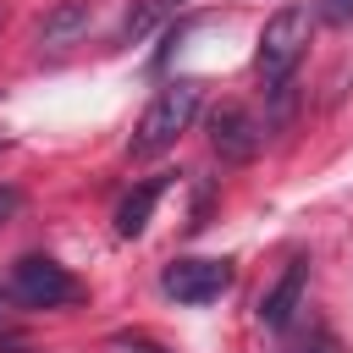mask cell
I'll use <instances>...</instances> for the list:
<instances>
[{"label":"cell","mask_w":353,"mask_h":353,"mask_svg":"<svg viewBox=\"0 0 353 353\" xmlns=\"http://www.w3.org/2000/svg\"><path fill=\"white\" fill-rule=\"evenodd\" d=\"M17 204H22V199H17V188H0V221H11V215H17Z\"/></svg>","instance_id":"12"},{"label":"cell","mask_w":353,"mask_h":353,"mask_svg":"<svg viewBox=\"0 0 353 353\" xmlns=\"http://www.w3.org/2000/svg\"><path fill=\"white\" fill-rule=\"evenodd\" d=\"M309 33H314V11L309 6H281L265 28H259V50H254V66H259V83L265 94H287L303 50H309Z\"/></svg>","instance_id":"2"},{"label":"cell","mask_w":353,"mask_h":353,"mask_svg":"<svg viewBox=\"0 0 353 353\" xmlns=\"http://www.w3.org/2000/svg\"><path fill=\"white\" fill-rule=\"evenodd\" d=\"M105 347H110V353H171V347H160V342H149V336H138V331H121V336H110Z\"/></svg>","instance_id":"10"},{"label":"cell","mask_w":353,"mask_h":353,"mask_svg":"<svg viewBox=\"0 0 353 353\" xmlns=\"http://www.w3.org/2000/svg\"><path fill=\"white\" fill-rule=\"evenodd\" d=\"M199 105H204V83H199V77H176V83H165V88L143 105V116L132 121L127 154H132V160H154V154H165V149L193 127Z\"/></svg>","instance_id":"1"},{"label":"cell","mask_w":353,"mask_h":353,"mask_svg":"<svg viewBox=\"0 0 353 353\" xmlns=\"http://www.w3.org/2000/svg\"><path fill=\"white\" fill-rule=\"evenodd\" d=\"M232 287V259H171L160 270V292L176 303H215Z\"/></svg>","instance_id":"4"},{"label":"cell","mask_w":353,"mask_h":353,"mask_svg":"<svg viewBox=\"0 0 353 353\" xmlns=\"http://www.w3.org/2000/svg\"><path fill=\"white\" fill-rule=\"evenodd\" d=\"M83 28H88V6H83V0H61V6L39 22V39H44V44H72Z\"/></svg>","instance_id":"9"},{"label":"cell","mask_w":353,"mask_h":353,"mask_svg":"<svg viewBox=\"0 0 353 353\" xmlns=\"http://www.w3.org/2000/svg\"><path fill=\"white\" fill-rule=\"evenodd\" d=\"M292 353H331V342H303V347H292Z\"/></svg>","instance_id":"13"},{"label":"cell","mask_w":353,"mask_h":353,"mask_svg":"<svg viewBox=\"0 0 353 353\" xmlns=\"http://www.w3.org/2000/svg\"><path fill=\"white\" fill-rule=\"evenodd\" d=\"M0 22H6V11H0Z\"/></svg>","instance_id":"14"},{"label":"cell","mask_w":353,"mask_h":353,"mask_svg":"<svg viewBox=\"0 0 353 353\" xmlns=\"http://www.w3.org/2000/svg\"><path fill=\"white\" fill-rule=\"evenodd\" d=\"M320 11H325V17H331V22H347V17H353V0H325V6H320Z\"/></svg>","instance_id":"11"},{"label":"cell","mask_w":353,"mask_h":353,"mask_svg":"<svg viewBox=\"0 0 353 353\" xmlns=\"http://www.w3.org/2000/svg\"><path fill=\"white\" fill-rule=\"evenodd\" d=\"M259 143H265V127L254 121L248 105H221V110H210V149H215L221 160L243 165V160L259 154Z\"/></svg>","instance_id":"5"},{"label":"cell","mask_w":353,"mask_h":353,"mask_svg":"<svg viewBox=\"0 0 353 353\" xmlns=\"http://www.w3.org/2000/svg\"><path fill=\"white\" fill-rule=\"evenodd\" d=\"M165 182H171L165 171H160V176H143V182H138V188L116 204V237H138V232L149 226V215H154V204H160Z\"/></svg>","instance_id":"7"},{"label":"cell","mask_w":353,"mask_h":353,"mask_svg":"<svg viewBox=\"0 0 353 353\" xmlns=\"http://www.w3.org/2000/svg\"><path fill=\"white\" fill-rule=\"evenodd\" d=\"M303 287H309V259H292V265L265 287V298H259V320H265L270 331H287L292 314L303 309Z\"/></svg>","instance_id":"6"},{"label":"cell","mask_w":353,"mask_h":353,"mask_svg":"<svg viewBox=\"0 0 353 353\" xmlns=\"http://www.w3.org/2000/svg\"><path fill=\"white\" fill-rule=\"evenodd\" d=\"M6 292H11L22 309H61V303H72L83 287H77V276H72L66 265H55L50 254H22V259L11 265Z\"/></svg>","instance_id":"3"},{"label":"cell","mask_w":353,"mask_h":353,"mask_svg":"<svg viewBox=\"0 0 353 353\" xmlns=\"http://www.w3.org/2000/svg\"><path fill=\"white\" fill-rule=\"evenodd\" d=\"M188 0H132L127 17H121V44H143L149 33H160Z\"/></svg>","instance_id":"8"}]
</instances>
